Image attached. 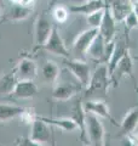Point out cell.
Wrapping results in <instances>:
<instances>
[{
  "instance_id": "1",
  "label": "cell",
  "mask_w": 138,
  "mask_h": 146,
  "mask_svg": "<svg viewBox=\"0 0 138 146\" xmlns=\"http://www.w3.org/2000/svg\"><path fill=\"white\" fill-rule=\"evenodd\" d=\"M110 86V77L108 72L107 63H101V65L91 73L89 84L85 88V96L89 98L95 94H103L108 93V89Z\"/></svg>"
},
{
  "instance_id": "2",
  "label": "cell",
  "mask_w": 138,
  "mask_h": 146,
  "mask_svg": "<svg viewBox=\"0 0 138 146\" xmlns=\"http://www.w3.org/2000/svg\"><path fill=\"white\" fill-rule=\"evenodd\" d=\"M85 133L87 143L92 146H102L105 139L104 125L99 117L93 113L86 112L85 117Z\"/></svg>"
},
{
  "instance_id": "3",
  "label": "cell",
  "mask_w": 138,
  "mask_h": 146,
  "mask_svg": "<svg viewBox=\"0 0 138 146\" xmlns=\"http://www.w3.org/2000/svg\"><path fill=\"white\" fill-rule=\"evenodd\" d=\"M63 63L67 67L69 73H72V76L81 84V86H86L89 84L91 77V67L86 61L80 60V58L69 57L64 58Z\"/></svg>"
},
{
  "instance_id": "4",
  "label": "cell",
  "mask_w": 138,
  "mask_h": 146,
  "mask_svg": "<svg viewBox=\"0 0 138 146\" xmlns=\"http://www.w3.org/2000/svg\"><path fill=\"white\" fill-rule=\"evenodd\" d=\"M53 27L55 25L52 23L51 18L49 17L46 11L41 12L36 18L34 26V44L36 48H41V45L45 44Z\"/></svg>"
},
{
  "instance_id": "5",
  "label": "cell",
  "mask_w": 138,
  "mask_h": 146,
  "mask_svg": "<svg viewBox=\"0 0 138 146\" xmlns=\"http://www.w3.org/2000/svg\"><path fill=\"white\" fill-rule=\"evenodd\" d=\"M40 49H44L47 52L57 55V56H61L63 58H69L70 57L69 50L67 49L66 44H64L62 36H61V34H59V32H58V28L56 26L52 28L51 34H50L47 40L45 42V44L41 45Z\"/></svg>"
},
{
  "instance_id": "6",
  "label": "cell",
  "mask_w": 138,
  "mask_h": 146,
  "mask_svg": "<svg viewBox=\"0 0 138 146\" xmlns=\"http://www.w3.org/2000/svg\"><path fill=\"white\" fill-rule=\"evenodd\" d=\"M133 72V58L131 56L130 49L124 54V56L120 58V61L118 62L116 67L114 68V71L110 76V84L114 88H116L124 77H132Z\"/></svg>"
},
{
  "instance_id": "7",
  "label": "cell",
  "mask_w": 138,
  "mask_h": 146,
  "mask_svg": "<svg viewBox=\"0 0 138 146\" xmlns=\"http://www.w3.org/2000/svg\"><path fill=\"white\" fill-rule=\"evenodd\" d=\"M81 88L82 86L79 83L75 84V83H69L67 80L57 79L52 90V98L57 100V101H67V100L74 98L80 91Z\"/></svg>"
},
{
  "instance_id": "8",
  "label": "cell",
  "mask_w": 138,
  "mask_h": 146,
  "mask_svg": "<svg viewBox=\"0 0 138 146\" xmlns=\"http://www.w3.org/2000/svg\"><path fill=\"white\" fill-rule=\"evenodd\" d=\"M98 34L99 32L97 28H89L81 32L73 43V52L79 55V56H85L89 51L91 44L93 43V40Z\"/></svg>"
},
{
  "instance_id": "9",
  "label": "cell",
  "mask_w": 138,
  "mask_h": 146,
  "mask_svg": "<svg viewBox=\"0 0 138 146\" xmlns=\"http://www.w3.org/2000/svg\"><path fill=\"white\" fill-rule=\"evenodd\" d=\"M99 35L104 39L105 44H110L114 42L115 33H116V21L114 20V17L112 15V12L109 10V6H105L104 9V16L102 25L98 28Z\"/></svg>"
},
{
  "instance_id": "10",
  "label": "cell",
  "mask_w": 138,
  "mask_h": 146,
  "mask_svg": "<svg viewBox=\"0 0 138 146\" xmlns=\"http://www.w3.org/2000/svg\"><path fill=\"white\" fill-rule=\"evenodd\" d=\"M18 80H33L38 76V66L34 60L29 57H23L13 68Z\"/></svg>"
},
{
  "instance_id": "11",
  "label": "cell",
  "mask_w": 138,
  "mask_h": 146,
  "mask_svg": "<svg viewBox=\"0 0 138 146\" xmlns=\"http://www.w3.org/2000/svg\"><path fill=\"white\" fill-rule=\"evenodd\" d=\"M82 105H84L85 112L93 113V115L98 116V117L105 118V119H108L113 125L119 127L118 123L115 122L114 117L112 116V113H110V110L108 107V105L105 104L104 100H90V101H86Z\"/></svg>"
},
{
  "instance_id": "12",
  "label": "cell",
  "mask_w": 138,
  "mask_h": 146,
  "mask_svg": "<svg viewBox=\"0 0 138 146\" xmlns=\"http://www.w3.org/2000/svg\"><path fill=\"white\" fill-rule=\"evenodd\" d=\"M30 139H33L38 143H50L52 139L51 133V125H49L46 122L40 119L39 116L32 123V129H30Z\"/></svg>"
},
{
  "instance_id": "13",
  "label": "cell",
  "mask_w": 138,
  "mask_h": 146,
  "mask_svg": "<svg viewBox=\"0 0 138 146\" xmlns=\"http://www.w3.org/2000/svg\"><path fill=\"white\" fill-rule=\"evenodd\" d=\"M109 10L116 23H120L135 10V4L132 0H112Z\"/></svg>"
},
{
  "instance_id": "14",
  "label": "cell",
  "mask_w": 138,
  "mask_h": 146,
  "mask_svg": "<svg viewBox=\"0 0 138 146\" xmlns=\"http://www.w3.org/2000/svg\"><path fill=\"white\" fill-rule=\"evenodd\" d=\"M38 94V86L33 80H18L11 96L15 99H32Z\"/></svg>"
},
{
  "instance_id": "15",
  "label": "cell",
  "mask_w": 138,
  "mask_h": 146,
  "mask_svg": "<svg viewBox=\"0 0 138 146\" xmlns=\"http://www.w3.org/2000/svg\"><path fill=\"white\" fill-rule=\"evenodd\" d=\"M33 9L32 6H24L22 4H12V6L4 13L3 21H23L28 18L32 13H33Z\"/></svg>"
},
{
  "instance_id": "16",
  "label": "cell",
  "mask_w": 138,
  "mask_h": 146,
  "mask_svg": "<svg viewBox=\"0 0 138 146\" xmlns=\"http://www.w3.org/2000/svg\"><path fill=\"white\" fill-rule=\"evenodd\" d=\"M105 3L103 0H86L85 3L82 4H74V5H69L68 9L70 13H74V15H90V13L101 10V9H104Z\"/></svg>"
},
{
  "instance_id": "17",
  "label": "cell",
  "mask_w": 138,
  "mask_h": 146,
  "mask_svg": "<svg viewBox=\"0 0 138 146\" xmlns=\"http://www.w3.org/2000/svg\"><path fill=\"white\" fill-rule=\"evenodd\" d=\"M138 128V106L131 107L126 112L120 124V135H130Z\"/></svg>"
},
{
  "instance_id": "18",
  "label": "cell",
  "mask_w": 138,
  "mask_h": 146,
  "mask_svg": "<svg viewBox=\"0 0 138 146\" xmlns=\"http://www.w3.org/2000/svg\"><path fill=\"white\" fill-rule=\"evenodd\" d=\"M128 50V46L126 42L124 40H119V42L115 43L113 45V49H112V52L109 55V58L107 61V66H108V72H109V77L112 76V73L114 71V68L116 67L118 62L120 61V58L124 56V54Z\"/></svg>"
},
{
  "instance_id": "19",
  "label": "cell",
  "mask_w": 138,
  "mask_h": 146,
  "mask_svg": "<svg viewBox=\"0 0 138 146\" xmlns=\"http://www.w3.org/2000/svg\"><path fill=\"white\" fill-rule=\"evenodd\" d=\"M72 119L78 125V129L80 130V134H81V139L82 140H86V133H85V117H86V112L84 110V105L81 104V101H76L73 106L72 110Z\"/></svg>"
},
{
  "instance_id": "20",
  "label": "cell",
  "mask_w": 138,
  "mask_h": 146,
  "mask_svg": "<svg viewBox=\"0 0 138 146\" xmlns=\"http://www.w3.org/2000/svg\"><path fill=\"white\" fill-rule=\"evenodd\" d=\"M41 76L47 83H56L61 76V68L55 61L47 60L41 66Z\"/></svg>"
},
{
  "instance_id": "21",
  "label": "cell",
  "mask_w": 138,
  "mask_h": 146,
  "mask_svg": "<svg viewBox=\"0 0 138 146\" xmlns=\"http://www.w3.org/2000/svg\"><path fill=\"white\" fill-rule=\"evenodd\" d=\"M39 118L43 119L44 122H46L49 125L57 127L61 130L68 131V133L78 129L76 123L73 121L72 118H52V117H40V116H39Z\"/></svg>"
},
{
  "instance_id": "22",
  "label": "cell",
  "mask_w": 138,
  "mask_h": 146,
  "mask_svg": "<svg viewBox=\"0 0 138 146\" xmlns=\"http://www.w3.org/2000/svg\"><path fill=\"white\" fill-rule=\"evenodd\" d=\"M23 110H24V107L17 106V105L0 104V122L5 123L20 117L22 115Z\"/></svg>"
},
{
  "instance_id": "23",
  "label": "cell",
  "mask_w": 138,
  "mask_h": 146,
  "mask_svg": "<svg viewBox=\"0 0 138 146\" xmlns=\"http://www.w3.org/2000/svg\"><path fill=\"white\" fill-rule=\"evenodd\" d=\"M17 77L15 70H12L0 77V95H11L17 84Z\"/></svg>"
},
{
  "instance_id": "24",
  "label": "cell",
  "mask_w": 138,
  "mask_h": 146,
  "mask_svg": "<svg viewBox=\"0 0 138 146\" xmlns=\"http://www.w3.org/2000/svg\"><path fill=\"white\" fill-rule=\"evenodd\" d=\"M69 13H70V11H69L67 6L57 5L52 11V17L55 18V21L57 23H66L67 20L69 18Z\"/></svg>"
},
{
  "instance_id": "25",
  "label": "cell",
  "mask_w": 138,
  "mask_h": 146,
  "mask_svg": "<svg viewBox=\"0 0 138 146\" xmlns=\"http://www.w3.org/2000/svg\"><path fill=\"white\" fill-rule=\"evenodd\" d=\"M104 9H101V10H97L90 13V15H87V23L90 25V28H97V29L99 28V26L102 25V21H103Z\"/></svg>"
},
{
  "instance_id": "26",
  "label": "cell",
  "mask_w": 138,
  "mask_h": 146,
  "mask_svg": "<svg viewBox=\"0 0 138 146\" xmlns=\"http://www.w3.org/2000/svg\"><path fill=\"white\" fill-rule=\"evenodd\" d=\"M124 26H125V34H126V39L128 40V33L132 29L138 28V20L135 11H132L130 15H128L125 20H124Z\"/></svg>"
},
{
  "instance_id": "27",
  "label": "cell",
  "mask_w": 138,
  "mask_h": 146,
  "mask_svg": "<svg viewBox=\"0 0 138 146\" xmlns=\"http://www.w3.org/2000/svg\"><path fill=\"white\" fill-rule=\"evenodd\" d=\"M36 117L38 116L35 115L34 108H30V107H24L22 115L20 116V118L26 123V124H30V125H32V123L36 119Z\"/></svg>"
},
{
  "instance_id": "28",
  "label": "cell",
  "mask_w": 138,
  "mask_h": 146,
  "mask_svg": "<svg viewBox=\"0 0 138 146\" xmlns=\"http://www.w3.org/2000/svg\"><path fill=\"white\" fill-rule=\"evenodd\" d=\"M15 146H43L41 143H38L33 139H30L29 136H22L16 140V145Z\"/></svg>"
},
{
  "instance_id": "29",
  "label": "cell",
  "mask_w": 138,
  "mask_h": 146,
  "mask_svg": "<svg viewBox=\"0 0 138 146\" xmlns=\"http://www.w3.org/2000/svg\"><path fill=\"white\" fill-rule=\"evenodd\" d=\"M121 146H138V138L130 135H125L121 141Z\"/></svg>"
},
{
  "instance_id": "30",
  "label": "cell",
  "mask_w": 138,
  "mask_h": 146,
  "mask_svg": "<svg viewBox=\"0 0 138 146\" xmlns=\"http://www.w3.org/2000/svg\"><path fill=\"white\" fill-rule=\"evenodd\" d=\"M35 1H36V0H22L21 4H22V5H24V6H32V7H34Z\"/></svg>"
},
{
  "instance_id": "31",
  "label": "cell",
  "mask_w": 138,
  "mask_h": 146,
  "mask_svg": "<svg viewBox=\"0 0 138 146\" xmlns=\"http://www.w3.org/2000/svg\"><path fill=\"white\" fill-rule=\"evenodd\" d=\"M102 146H112V144H110V139L109 138H105L104 139V143Z\"/></svg>"
},
{
  "instance_id": "32",
  "label": "cell",
  "mask_w": 138,
  "mask_h": 146,
  "mask_svg": "<svg viewBox=\"0 0 138 146\" xmlns=\"http://www.w3.org/2000/svg\"><path fill=\"white\" fill-rule=\"evenodd\" d=\"M135 13H136V16H137V20H138V4H135Z\"/></svg>"
},
{
  "instance_id": "33",
  "label": "cell",
  "mask_w": 138,
  "mask_h": 146,
  "mask_svg": "<svg viewBox=\"0 0 138 146\" xmlns=\"http://www.w3.org/2000/svg\"><path fill=\"white\" fill-rule=\"evenodd\" d=\"M10 1H11L12 4H21L22 0H10Z\"/></svg>"
},
{
  "instance_id": "34",
  "label": "cell",
  "mask_w": 138,
  "mask_h": 146,
  "mask_svg": "<svg viewBox=\"0 0 138 146\" xmlns=\"http://www.w3.org/2000/svg\"><path fill=\"white\" fill-rule=\"evenodd\" d=\"M132 3L133 4H138V0H132Z\"/></svg>"
},
{
  "instance_id": "35",
  "label": "cell",
  "mask_w": 138,
  "mask_h": 146,
  "mask_svg": "<svg viewBox=\"0 0 138 146\" xmlns=\"http://www.w3.org/2000/svg\"><path fill=\"white\" fill-rule=\"evenodd\" d=\"M1 16H3V12H1V7H0V18H1Z\"/></svg>"
},
{
  "instance_id": "36",
  "label": "cell",
  "mask_w": 138,
  "mask_h": 146,
  "mask_svg": "<svg viewBox=\"0 0 138 146\" xmlns=\"http://www.w3.org/2000/svg\"><path fill=\"white\" fill-rule=\"evenodd\" d=\"M85 146H92V145H90V144H86V145H85Z\"/></svg>"
},
{
  "instance_id": "37",
  "label": "cell",
  "mask_w": 138,
  "mask_h": 146,
  "mask_svg": "<svg viewBox=\"0 0 138 146\" xmlns=\"http://www.w3.org/2000/svg\"><path fill=\"white\" fill-rule=\"evenodd\" d=\"M0 146H1V144H0Z\"/></svg>"
}]
</instances>
